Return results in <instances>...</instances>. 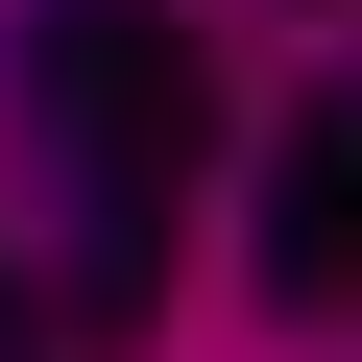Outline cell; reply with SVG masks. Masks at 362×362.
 I'll return each mask as SVG.
<instances>
[{"instance_id":"cell-1","label":"cell","mask_w":362,"mask_h":362,"mask_svg":"<svg viewBox=\"0 0 362 362\" xmlns=\"http://www.w3.org/2000/svg\"><path fill=\"white\" fill-rule=\"evenodd\" d=\"M0 73H25V145L73 169V266H49V338H145L169 314V194H194V145H218V73L169 0H25L0 25Z\"/></svg>"},{"instance_id":"cell-2","label":"cell","mask_w":362,"mask_h":362,"mask_svg":"<svg viewBox=\"0 0 362 362\" xmlns=\"http://www.w3.org/2000/svg\"><path fill=\"white\" fill-rule=\"evenodd\" d=\"M266 314L290 338L362 314V97H290V145H266Z\"/></svg>"},{"instance_id":"cell-3","label":"cell","mask_w":362,"mask_h":362,"mask_svg":"<svg viewBox=\"0 0 362 362\" xmlns=\"http://www.w3.org/2000/svg\"><path fill=\"white\" fill-rule=\"evenodd\" d=\"M0 362H73V338H49V266H0Z\"/></svg>"}]
</instances>
